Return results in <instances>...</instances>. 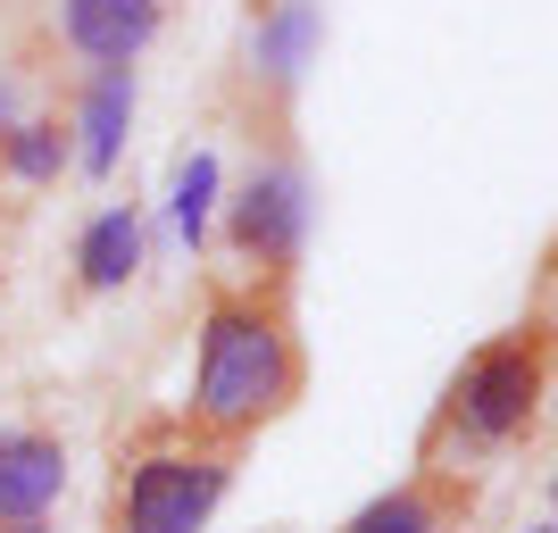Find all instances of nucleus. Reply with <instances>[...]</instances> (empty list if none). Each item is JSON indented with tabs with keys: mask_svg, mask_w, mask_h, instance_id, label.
<instances>
[{
	"mask_svg": "<svg viewBox=\"0 0 558 533\" xmlns=\"http://www.w3.org/2000/svg\"><path fill=\"white\" fill-rule=\"evenodd\" d=\"M301 392H308V350H301V325H292V276L209 283L184 425L242 459L276 417L301 409Z\"/></svg>",
	"mask_w": 558,
	"mask_h": 533,
	"instance_id": "f257e3e1",
	"label": "nucleus"
},
{
	"mask_svg": "<svg viewBox=\"0 0 558 533\" xmlns=\"http://www.w3.org/2000/svg\"><path fill=\"white\" fill-rule=\"evenodd\" d=\"M550 409V325H509L459 359L442 409L425 425V467H466L492 459V450H517V441L542 425Z\"/></svg>",
	"mask_w": 558,
	"mask_h": 533,
	"instance_id": "f03ea898",
	"label": "nucleus"
},
{
	"mask_svg": "<svg viewBox=\"0 0 558 533\" xmlns=\"http://www.w3.org/2000/svg\"><path fill=\"white\" fill-rule=\"evenodd\" d=\"M233 492V450L201 441L175 417H142L134 434H117L109 459V533H201L217 517V500Z\"/></svg>",
	"mask_w": 558,
	"mask_h": 533,
	"instance_id": "7ed1b4c3",
	"label": "nucleus"
},
{
	"mask_svg": "<svg viewBox=\"0 0 558 533\" xmlns=\"http://www.w3.org/2000/svg\"><path fill=\"white\" fill-rule=\"evenodd\" d=\"M226 242L251 276H292L301 267V242H308V184L301 167H258L242 201L226 209Z\"/></svg>",
	"mask_w": 558,
	"mask_h": 533,
	"instance_id": "20e7f679",
	"label": "nucleus"
},
{
	"mask_svg": "<svg viewBox=\"0 0 558 533\" xmlns=\"http://www.w3.org/2000/svg\"><path fill=\"white\" fill-rule=\"evenodd\" d=\"M466 509H475V475H466V467H425L417 459V475H400L384 500H367L342 533H459Z\"/></svg>",
	"mask_w": 558,
	"mask_h": 533,
	"instance_id": "39448f33",
	"label": "nucleus"
},
{
	"mask_svg": "<svg viewBox=\"0 0 558 533\" xmlns=\"http://www.w3.org/2000/svg\"><path fill=\"white\" fill-rule=\"evenodd\" d=\"M68 492V441L50 425H0V525L50 517Z\"/></svg>",
	"mask_w": 558,
	"mask_h": 533,
	"instance_id": "423d86ee",
	"label": "nucleus"
},
{
	"mask_svg": "<svg viewBox=\"0 0 558 533\" xmlns=\"http://www.w3.org/2000/svg\"><path fill=\"white\" fill-rule=\"evenodd\" d=\"M68 50H84L93 68H134L150 34H159V0H68Z\"/></svg>",
	"mask_w": 558,
	"mask_h": 533,
	"instance_id": "0eeeda50",
	"label": "nucleus"
},
{
	"mask_svg": "<svg viewBox=\"0 0 558 533\" xmlns=\"http://www.w3.org/2000/svg\"><path fill=\"white\" fill-rule=\"evenodd\" d=\"M142 267V217L134 209H100L93 226L75 233V283L84 292H117V283H134Z\"/></svg>",
	"mask_w": 558,
	"mask_h": 533,
	"instance_id": "6e6552de",
	"label": "nucleus"
},
{
	"mask_svg": "<svg viewBox=\"0 0 558 533\" xmlns=\"http://www.w3.org/2000/svg\"><path fill=\"white\" fill-rule=\"evenodd\" d=\"M317 43H326V17H317L308 0H283V9H267V17H258L251 68L276 75V84H301V68H308V50H317Z\"/></svg>",
	"mask_w": 558,
	"mask_h": 533,
	"instance_id": "1a4fd4ad",
	"label": "nucleus"
},
{
	"mask_svg": "<svg viewBox=\"0 0 558 533\" xmlns=\"http://www.w3.org/2000/svg\"><path fill=\"white\" fill-rule=\"evenodd\" d=\"M125 125H134V68H100L93 93H84V167H93V175L117 167Z\"/></svg>",
	"mask_w": 558,
	"mask_h": 533,
	"instance_id": "9d476101",
	"label": "nucleus"
},
{
	"mask_svg": "<svg viewBox=\"0 0 558 533\" xmlns=\"http://www.w3.org/2000/svg\"><path fill=\"white\" fill-rule=\"evenodd\" d=\"M0 167H9L17 184H50V175L68 167V134H59V125H43V117H25V125H9V134H0Z\"/></svg>",
	"mask_w": 558,
	"mask_h": 533,
	"instance_id": "9b49d317",
	"label": "nucleus"
},
{
	"mask_svg": "<svg viewBox=\"0 0 558 533\" xmlns=\"http://www.w3.org/2000/svg\"><path fill=\"white\" fill-rule=\"evenodd\" d=\"M209 201H217V159H209V150H192V159L175 167V233H184V242H201Z\"/></svg>",
	"mask_w": 558,
	"mask_h": 533,
	"instance_id": "f8f14e48",
	"label": "nucleus"
},
{
	"mask_svg": "<svg viewBox=\"0 0 558 533\" xmlns=\"http://www.w3.org/2000/svg\"><path fill=\"white\" fill-rule=\"evenodd\" d=\"M0 533H59L50 517H25V525H0Z\"/></svg>",
	"mask_w": 558,
	"mask_h": 533,
	"instance_id": "ddd939ff",
	"label": "nucleus"
},
{
	"mask_svg": "<svg viewBox=\"0 0 558 533\" xmlns=\"http://www.w3.org/2000/svg\"><path fill=\"white\" fill-rule=\"evenodd\" d=\"M9 109H17V93H9V75H0V134H9Z\"/></svg>",
	"mask_w": 558,
	"mask_h": 533,
	"instance_id": "4468645a",
	"label": "nucleus"
},
{
	"mask_svg": "<svg viewBox=\"0 0 558 533\" xmlns=\"http://www.w3.org/2000/svg\"><path fill=\"white\" fill-rule=\"evenodd\" d=\"M525 533H550V525H525Z\"/></svg>",
	"mask_w": 558,
	"mask_h": 533,
	"instance_id": "2eb2a0df",
	"label": "nucleus"
}]
</instances>
